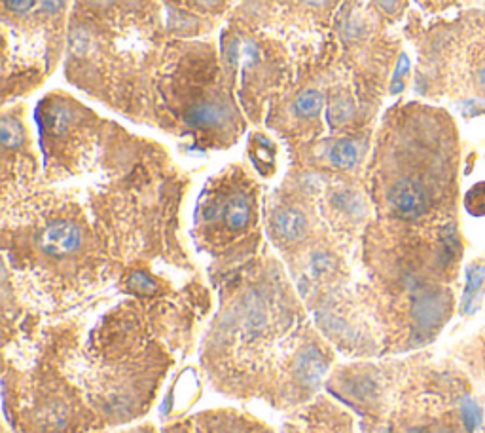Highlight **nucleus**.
<instances>
[{"label":"nucleus","instance_id":"f257e3e1","mask_svg":"<svg viewBox=\"0 0 485 433\" xmlns=\"http://www.w3.org/2000/svg\"><path fill=\"white\" fill-rule=\"evenodd\" d=\"M214 287L217 312L197 346L212 391L284 414L324 391L338 350L273 258H250Z\"/></svg>","mask_w":485,"mask_h":433},{"label":"nucleus","instance_id":"f03ea898","mask_svg":"<svg viewBox=\"0 0 485 433\" xmlns=\"http://www.w3.org/2000/svg\"><path fill=\"white\" fill-rule=\"evenodd\" d=\"M194 238L212 258V283L253 257L260 242L258 186L245 169L235 166L210 179L197 204Z\"/></svg>","mask_w":485,"mask_h":433},{"label":"nucleus","instance_id":"7ed1b4c3","mask_svg":"<svg viewBox=\"0 0 485 433\" xmlns=\"http://www.w3.org/2000/svg\"><path fill=\"white\" fill-rule=\"evenodd\" d=\"M114 433H275V430L250 412L233 407H217L165 420L161 426L137 422Z\"/></svg>","mask_w":485,"mask_h":433},{"label":"nucleus","instance_id":"20e7f679","mask_svg":"<svg viewBox=\"0 0 485 433\" xmlns=\"http://www.w3.org/2000/svg\"><path fill=\"white\" fill-rule=\"evenodd\" d=\"M281 433H358L356 416L326 391L296 411L286 412Z\"/></svg>","mask_w":485,"mask_h":433},{"label":"nucleus","instance_id":"39448f33","mask_svg":"<svg viewBox=\"0 0 485 433\" xmlns=\"http://www.w3.org/2000/svg\"><path fill=\"white\" fill-rule=\"evenodd\" d=\"M383 200L387 209L399 220L413 222L430 211L432 198L419 177L400 175L385 186Z\"/></svg>","mask_w":485,"mask_h":433},{"label":"nucleus","instance_id":"423d86ee","mask_svg":"<svg viewBox=\"0 0 485 433\" xmlns=\"http://www.w3.org/2000/svg\"><path fill=\"white\" fill-rule=\"evenodd\" d=\"M228 110L222 105L207 103L196 105L194 109L186 114V124L192 127H199V130H212V127H222L228 122Z\"/></svg>","mask_w":485,"mask_h":433},{"label":"nucleus","instance_id":"0eeeda50","mask_svg":"<svg viewBox=\"0 0 485 433\" xmlns=\"http://www.w3.org/2000/svg\"><path fill=\"white\" fill-rule=\"evenodd\" d=\"M463 301H461V310L464 314H474L479 308V294L485 281V265H470L464 272Z\"/></svg>","mask_w":485,"mask_h":433},{"label":"nucleus","instance_id":"6e6552de","mask_svg":"<svg viewBox=\"0 0 485 433\" xmlns=\"http://www.w3.org/2000/svg\"><path fill=\"white\" fill-rule=\"evenodd\" d=\"M328 162L338 171H351L360 162V147L353 139H340L328 148Z\"/></svg>","mask_w":485,"mask_h":433},{"label":"nucleus","instance_id":"1a4fd4ad","mask_svg":"<svg viewBox=\"0 0 485 433\" xmlns=\"http://www.w3.org/2000/svg\"><path fill=\"white\" fill-rule=\"evenodd\" d=\"M250 158L262 177H271L275 173V147L266 137H254L250 147Z\"/></svg>","mask_w":485,"mask_h":433},{"label":"nucleus","instance_id":"9d476101","mask_svg":"<svg viewBox=\"0 0 485 433\" xmlns=\"http://www.w3.org/2000/svg\"><path fill=\"white\" fill-rule=\"evenodd\" d=\"M440 247H442L443 263H451L453 258H457L463 251L461 245V238H459V230L453 222L443 224L440 230Z\"/></svg>","mask_w":485,"mask_h":433},{"label":"nucleus","instance_id":"9b49d317","mask_svg":"<svg viewBox=\"0 0 485 433\" xmlns=\"http://www.w3.org/2000/svg\"><path fill=\"white\" fill-rule=\"evenodd\" d=\"M322 94L317 89H307L304 94H300L294 103L296 114L302 118H313L317 116L322 109Z\"/></svg>","mask_w":485,"mask_h":433},{"label":"nucleus","instance_id":"f8f14e48","mask_svg":"<svg viewBox=\"0 0 485 433\" xmlns=\"http://www.w3.org/2000/svg\"><path fill=\"white\" fill-rule=\"evenodd\" d=\"M461 420H463V426L466 427V432H476L479 424H482V409L470 397L461 399Z\"/></svg>","mask_w":485,"mask_h":433},{"label":"nucleus","instance_id":"ddd939ff","mask_svg":"<svg viewBox=\"0 0 485 433\" xmlns=\"http://www.w3.org/2000/svg\"><path fill=\"white\" fill-rule=\"evenodd\" d=\"M351 116H353V107L349 103L347 97H333L332 103H330V109H328V120H330L333 125H341L345 124Z\"/></svg>","mask_w":485,"mask_h":433},{"label":"nucleus","instance_id":"4468645a","mask_svg":"<svg viewBox=\"0 0 485 433\" xmlns=\"http://www.w3.org/2000/svg\"><path fill=\"white\" fill-rule=\"evenodd\" d=\"M464 207L474 217L485 215V183H478L472 186L464 196Z\"/></svg>","mask_w":485,"mask_h":433},{"label":"nucleus","instance_id":"2eb2a0df","mask_svg":"<svg viewBox=\"0 0 485 433\" xmlns=\"http://www.w3.org/2000/svg\"><path fill=\"white\" fill-rule=\"evenodd\" d=\"M461 114L464 118H474L485 114V103L479 99H466L461 103Z\"/></svg>","mask_w":485,"mask_h":433},{"label":"nucleus","instance_id":"dca6fc26","mask_svg":"<svg viewBox=\"0 0 485 433\" xmlns=\"http://www.w3.org/2000/svg\"><path fill=\"white\" fill-rule=\"evenodd\" d=\"M410 59H408V55L405 53H402L399 59V63H396V69H394V80H402L405 74L410 73Z\"/></svg>","mask_w":485,"mask_h":433},{"label":"nucleus","instance_id":"f3484780","mask_svg":"<svg viewBox=\"0 0 485 433\" xmlns=\"http://www.w3.org/2000/svg\"><path fill=\"white\" fill-rule=\"evenodd\" d=\"M186 2H190V4H194V6L201 8V10H214V8L222 6L226 0H186Z\"/></svg>","mask_w":485,"mask_h":433},{"label":"nucleus","instance_id":"a211bd4d","mask_svg":"<svg viewBox=\"0 0 485 433\" xmlns=\"http://www.w3.org/2000/svg\"><path fill=\"white\" fill-rule=\"evenodd\" d=\"M478 86L484 89L485 94V59L482 61V65L478 67Z\"/></svg>","mask_w":485,"mask_h":433},{"label":"nucleus","instance_id":"6ab92c4d","mask_svg":"<svg viewBox=\"0 0 485 433\" xmlns=\"http://www.w3.org/2000/svg\"><path fill=\"white\" fill-rule=\"evenodd\" d=\"M2 433H6V432H2Z\"/></svg>","mask_w":485,"mask_h":433}]
</instances>
